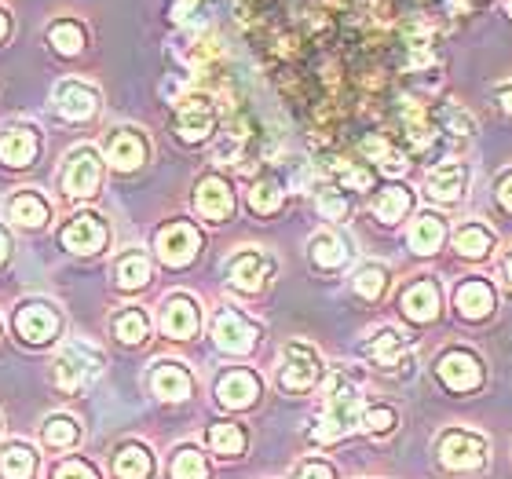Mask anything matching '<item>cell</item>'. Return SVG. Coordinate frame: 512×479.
I'll use <instances>...</instances> for the list:
<instances>
[{"label": "cell", "mask_w": 512, "mask_h": 479, "mask_svg": "<svg viewBox=\"0 0 512 479\" xmlns=\"http://www.w3.org/2000/svg\"><path fill=\"white\" fill-rule=\"evenodd\" d=\"M363 392L359 384L348 381L344 373H333L330 384H326V399H322V417L311 439L315 443H337L344 439L352 428H359V417H363Z\"/></svg>", "instance_id": "1"}, {"label": "cell", "mask_w": 512, "mask_h": 479, "mask_svg": "<svg viewBox=\"0 0 512 479\" xmlns=\"http://www.w3.org/2000/svg\"><path fill=\"white\" fill-rule=\"evenodd\" d=\"M436 461L447 472H480L491 461V443L472 428H447L436 439Z\"/></svg>", "instance_id": "2"}, {"label": "cell", "mask_w": 512, "mask_h": 479, "mask_svg": "<svg viewBox=\"0 0 512 479\" xmlns=\"http://www.w3.org/2000/svg\"><path fill=\"white\" fill-rule=\"evenodd\" d=\"M103 373V355L92 344H66L55 359V384L63 392H81Z\"/></svg>", "instance_id": "3"}, {"label": "cell", "mask_w": 512, "mask_h": 479, "mask_svg": "<svg viewBox=\"0 0 512 479\" xmlns=\"http://www.w3.org/2000/svg\"><path fill=\"white\" fill-rule=\"evenodd\" d=\"M322 377V362L315 355L311 344H286V352H282V366H278V388L289 395H304L311 392Z\"/></svg>", "instance_id": "4"}, {"label": "cell", "mask_w": 512, "mask_h": 479, "mask_svg": "<svg viewBox=\"0 0 512 479\" xmlns=\"http://www.w3.org/2000/svg\"><path fill=\"white\" fill-rule=\"evenodd\" d=\"M436 377L443 388H450V392H476L483 384V362L476 352H469V348H447V352H439L436 359Z\"/></svg>", "instance_id": "5"}, {"label": "cell", "mask_w": 512, "mask_h": 479, "mask_svg": "<svg viewBox=\"0 0 512 479\" xmlns=\"http://www.w3.org/2000/svg\"><path fill=\"white\" fill-rule=\"evenodd\" d=\"M154 249H158V260L169 267H187L198 256L202 249V235H198V227L187 224V220H172L158 231L154 238Z\"/></svg>", "instance_id": "6"}, {"label": "cell", "mask_w": 512, "mask_h": 479, "mask_svg": "<svg viewBox=\"0 0 512 479\" xmlns=\"http://www.w3.org/2000/svg\"><path fill=\"white\" fill-rule=\"evenodd\" d=\"M15 333H19L26 344H48L63 333V319L52 304L44 300H26L15 308Z\"/></svg>", "instance_id": "7"}, {"label": "cell", "mask_w": 512, "mask_h": 479, "mask_svg": "<svg viewBox=\"0 0 512 479\" xmlns=\"http://www.w3.org/2000/svg\"><path fill=\"white\" fill-rule=\"evenodd\" d=\"M256 337H260V330H256L253 322L242 315V311L235 308H220L213 319V341L220 352L227 355H249L256 348Z\"/></svg>", "instance_id": "8"}, {"label": "cell", "mask_w": 512, "mask_h": 479, "mask_svg": "<svg viewBox=\"0 0 512 479\" xmlns=\"http://www.w3.org/2000/svg\"><path fill=\"white\" fill-rule=\"evenodd\" d=\"M103 183V165H99V154L92 147H77L70 158H66L63 169V191L70 198H92Z\"/></svg>", "instance_id": "9"}, {"label": "cell", "mask_w": 512, "mask_h": 479, "mask_svg": "<svg viewBox=\"0 0 512 479\" xmlns=\"http://www.w3.org/2000/svg\"><path fill=\"white\" fill-rule=\"evenodd\" d=\"M194 209L202 220L209 224H227L231 216H235V191H231V183L224 176H202L198 187H194Z\"/></svg>", "instance_id": "10"}, {"label": "cell", "mask_w": 512, "mask_h": 479, "mask_svg": "<svg viewBox=\"0 0 512 479\" xmlns=\"http://www.w3.org/2000/svg\"><path fill=\"white\" fill-rule=\"evenodd\" d=\"M271 275H275V260L267 253H260V249H242V253L231 256V264H227L231 286L242 289V293H260Z\"/></svg>", "instance_id": "11"}, {"label": "cell", "mask_w": 512, "mask_h": 479, "mask_svg": "<svg viewBox=\"0 0 512 479\" xmlns=\"http://www.w3.org/2000/svg\"><path fill=\"white\" fill-rule=\"evenodd\" d=\"M158 326L165 337L172 341H191L198 326H202V315H198V304H194L187 293H176L161 304V315H158Z\"/></svg>", "instance_id": "12"}, {"label": "cell", "mask_w": 512, "mask_h": 479, "mask_svg": "<svg viewBox=\"0 0 512 479\" xmlns=\"http://www.w3.org/2000/svg\"><path fill=\"white\" fill-rule=\"evenodd\" d=\"M260 392H264V384L253 370H227L216 381V403L224 410H249L260 399Z\"/></svg>", "instance_id": "13"}, {"label": "cell", "mask_w": 512, "mask_h": 479, "mask_svg": "<svg viewBox=\"0 0 512 479\" xmlns=\"http://www.w3.org/2000/svg\"><path fill=\"white\" fill-rule=\"evenodd\" d=\"M216 128V110L205 96H187L176 107V136L183 143H202Z\"/></svg>", "instance_id": "14"}, {"label": "cell", "mask_w": 512, "mask_h": 479, "mask_svg": "<svg viewBox=\"0 0 512 479\" xmlns=\"http://www.w3.org/2000/svg\"><path fill=\"white\" fill-rule=\"evenodd\" d=\"M150 392L158 395V399H165V403L191 399V392H194L191 370H187L183 362H172V359L154 362V370H150Z\"/></svg>", "instance_id": "15"}, {"label": "cell", "mask_w": 512, "mask_h": 479, "mask_svg": "<svg viewBox=\"0 0 512 479\" xmlns=\"http://www.w3.org/2000/svg\"><path fill=\"white\" fill-rule=\"evenodd\" d=\"M110 231L103 224V216L96 213H77L70 224L63 227V245L70 253H81V256H92L99 253L103 245H107Z\"/></svg>", "instance_id": "16"}, {"label": "cell", "mask_w": 512, "mask_h": 479, "mask_svg": "<svg viewBox=\"0 0 512 479\" xmlns=\"http://www.w3.org/2000/svg\"><path fill=\"white\" fill-rule=\"evenodd\" d=\"M99 110V92L85 81H59L55 85V114L66 121H88Z\"/></svg>", "instance_id": "17"}, {"label": "cell", "mask_w": 512, "mask_h": 479, "mask_svg": "<svg viewBox=\"0 0 512 479\" xmlns=\"http://www.w3.org/2000/svg\"><path fill=\"white\" fill-rule=\"evenodd\" d=\"M494 304H498V297H494V286L487 278H465V282L454 289V311H458L465 322L491 319Z\"/></svg>", "instance_id": "18"}, {"label": "cell", "mask_w": 512, "mask_h": 479, "mask_svg": "<svg viewBox=\"0 0 512 479\" xmlns=\"http://www.w3.org/2000/svg\"><path fill=\"white\" fill-rule=\"evenodd\" d=\"M147 154H150L147 136L136 132V128H114V132L107 136V161L118 172L139 169V165L147 161Z\"/></svg>", "instance_id": "19"}, {"label": "cell", "mask_w": 512, "mask_h": 479, "mask_svg": "<svg viewBox=\"0 0 512 479\" xmlns=\"http://www.w3.org/2000/svg\"><path fill=\"white\" fill-rule=\"evenodd\" d=\"M465 183H469V165H465V161H443V165H436V169L428 172L425 194L432 202L454 205V202H461Z\"/></svg>", "instance_id": "20"}, {"label": "cell", "mask_w": 512, "mask_h": 479, "mask_svg": "<svg viewBox=\"0 0 512 479\" xmlns=\"http://www.w3.org/2000/svg\"><path fill=\"white\" fill-rule=\"evenodd\" d=\"M399 311H403L406 319L417 322V326H425L439 315V282L436 278H417L410 286L403 289V297H399Z\"/></svg>", "instance_id": "21"}, {"label": "cell", "mask_w": 512, "mask_h": 479, "mask_svg": "<svg viewBox=\"0 0 512 479\" xmlns=\"http://www.w3.org/2000/svg\"><path fill=\"white\" fill-rule=\"evenodd\" d=\"M366 355L381 370H399V366L410 362V348H406V337L399 330H377L366 341Z\"/></svg>", "instance_id": "22"}, {"label": "cell", "mask_w": 512, "mask_h": 479, "mask_svg": "<svg viewBox=\"0 0 512 479\" xmlns=\"http://www.w3.org/2000/svg\"><path fill=\"white\" fill-rule=\"evenodd\" d=\"M37 150H41V139L33 128H8L4 136H0V161L11 165V169H19V165H30L37 158Z\"/></svg>", "instance_id": "23"}, {"label": "cell", "mask_w": 512, "mask_h": 479, "mask_svg": "<svg viewBox=\"0 0 512 479\" xmlns=\"http://www.w3.org/2000/svg\"><path fill=\"white\" fill-rule=\"evenodd\" d=\"M8 220L22 231H37L48 224V202L37 191H19L8 198Z\"/></svg>", "instance_id": "24"}, {"label": "cell", "mask_w": 512, "mask_h": 479, "mask_svg": "<svg viewBox=\"0 0 512 479\" xmlns=\"http://www.w3.org/2000/svg\"><path fill=\"white\" fill-rule=\"evenodd\" d=\"M37 476V450L30 443H4L0 447V479H33Z\"/></svg>", "instance_id": "25"}, {"label": "cell", "mask_w": 512, "mask_h": 479, "mask_svg": "<svg viewBox=\"0 0 512 479\" xmlns=\"http://www.w3.org/2000/svg\"><path fill=\"white\" fill-rule=\"evenodd\" d=\"M443 238H447V220L436 213H421L410 224V249L417 256H432L443 245Z\"/></svg>", "instance_id": "26"}, {"label": "cell", "mask_w": 512, "mask_h": 479, "mask_svg": "<svg viewBox=\"0 0 512 479\" xmlns=\"http://www.w3.org/2000/svg\"><path fill=\"white\" fill-rule=\"evenodd\" d=\"M308 253H311V264L322 267V271H337V267L348 264V245H344L341 235H333V231H319V235L311 238Z\"/></svg>", "instance_id": "27"}, {"label": "cell", "mask_w": 512, "mask_h": 479, "mask_svg": "<svg viewBox=\"0 0 512 479\" xmlns=\"http://www.w3.org/2000/svg\"><path fill=\"white\" fill-rule=\"evenodd\" d=\"M150 472H154V458L143 443H125L114 454V476L118 479H150Z\"/></svg>", "instance_id": "28"}, {"label": "cell", "mask_w": 512, "mask_h": 479, "mask_svg": "<svg viewBox=\"0 0 512 479\" xmlns=\"http://www.w3.org/2000/svg\"><path fill=\"white\" fill-rule=\"evenodd\" d=\"M114 282L118 289L132 293V289H143L150 282V260L139 249H128V253L118 256V264H114Z\"/></svg>", "instance_id": "29"}, {"label": "cell", "mask_w": 512, "mask_h": 479, "mask_svg": "<svg viewBox=\"0 0 512 479\" xmlns=\"http://www.w3.org/2000/svg\"><path fill=\"white\" fill-rule=\"evenodd\" d=\"M494 249V235L491 227L483 224H461L454 231V253L465 256V260H483V256Z\"/></svg>", "instance_id": "30"}, {"label": "cell", "mask_w": 512, "mask_h": 479, "mask_svg": "<svg viewBox=\"0 0 512 479\" xmlns=\"http://www.w3.org/2000/svg\"><path fill=\"white\" fill-rule=\"evenodd\" d=\"M81 439V425L70 414H52L41 425V443L48 450H70Z\"/></svg>", "instance_id": "31"}, {"label": "cell", "mask_w": 512, "mask_h": 479, "mask_svg": "<svg viewBox=\"0 0 512 479\" xmlns=\"http://www.w3.org/2000/svg\"><path fill=\"white\" fill-rule=\"evenodd\" d=\"M246 428L231 425V421H220V425H209V450L220 454V458H242L246 454Z\"/></svg>", "instance_id": "32"}, {"label": "cell", "mask_w": 512, "mask_h": 479, "mask_svg": "<svg viewBox=\"0 0 512 479\" xmlns=\"http://www.w3.org/2000/svg\"><path fill=\"white\" fill-rule=\"evenodd\" d=\"M410 205H414L410 191H406V187H399V183H392V187H384V191L377 194L374 216L381 220V224H399V220L410 213Z\"/></svg>", "instance_id": "33"}, {"label": "cell", "mask_w": 512, "mask_h": 479, "mask_svg": "<svg viewBox=\"0 0 512 479\" xmlns=\"http://www.w3.org/2000/svg\"><path fill=\"white\" fill-rule=\"evenodd\" d=\"M172 479H209V461L198 447H180L169 461Z\"/></svg>", "instance_id": "34"}, {"label": "cell", "mask_w": 512, "mask_h": 479, "mask_svg": "<svg viewBox=\"0 0 512 479\" xmlns=\"http://www.w3.org/2000/svg\"><path fill=\"white\" fill-rule=\"evenodd\" d=\"M114 333H118L121 344H143L147 341V333H150L147 311H139V308L118 311V315H114Z\"/></svg>", "instance_id": "35"}, {"label": "cell", "mask_w": 512, "mask_h": 479, "mask_svg": "<svg viewBox=\"0 0 512 479\" xmlns=\"http://www.w3.org/2000/svg\"><path fill=\"white\" fill-rule=\"evenodd\" d=\"M352 286H355V293H359L363 300H381L384 289H388V267H381V264H363L359 271H355Z\"/></svg>", "instance_id": "36"}, {"label": "cell", "mask_w": 512, "mask_h": 479, "mask_svg": "<svg viewBox=\"0 0 512 479\" xmlns=\"http://www.w3.org/2000/svg\"><path fill=\"white\" fill-rule=\"evenodd\" d=\"M282 202H286V194H282V187H278L275 180H256L253 191H249V209H253L256 216L278 213Z\"/></svg>", "instance_id": "37"}, {"label": "cell", "mask_w": 512, "mask_h": 479, "mask_svg": "<svg viewBox=\"0 0 512 479\" xmlns=\"http://www.w3.org/2000/svg\"><path fill=\"white\" fill-rule=\"evenodd\" d=\"M48 41H52L55 52H63V55H77L81 48H85V30L77 26V22H55L52 30H48Z\"/></svg>", "instance_id": "38"}, {"label": "cell", "mask_w": 512, "mask_h": 479, "mask_svg": "<svg viewBox=\"0 0 512 479\" xmlns=\"http://www.w3.org/2000/svg\"><path fill=\"white\" fill-rule=\"evenodd\" d=\"M359 425H363L370 436H388V432H395V425H399V414H395L392 406H366L363 417H359Z\"/></svg>", "instance_id": "39"}, {"label": "cell", "mask_w": 512, "mask_h": 479, "mask_svg": "<svg viewBox=\"0 0 512 479\" xmlns=\"http://www.w3.org/2000/svg\"><path fill=\"white\" fill-rule=\"evenodd\" d=\"M52 479H99V472L85 458H66L52 469Z\"/></svg>", "instance_id": "40"}, {"label": "cell", "mask_w": 512, "mask_h": 479, "mask_svg": "<svg viewBox=\"0 0 512 479\" xmlns=\"http://www.w3.org/2000/svg\"><path fill=\"white\" fill-rule=\"evenodd\" d=\"M319 213L326 216V220H344L348 216V198L337 191H322L319 194Z\"/></svg>", "instance_id": "41"}, {"label": "cell", "mask_w": 512, "mask_h": 479, "mask_svg": "<svg viewBox=\"0 0 512 479\" xmlns=\"http://www.w3.org/2000/svg\"><path fill=\"white\" fill-rule=\"evenodd\" d=\"M293 479H337V472H333L330 461H322V458H308V461H300L297 472H293Z\"/></svg>", "instance_id": "42"}, {"label": "cell", "mask_w": 512, "mask_h": 479, "mask_svg": "<svg viewBox=\"0 0 512 479\" xmlns=\"http://www.w3.org/2000/svg\"><path fill=\"white\" fill-rule=\"evenodd\" d=\"M341 183L344 187H348V191H370V187H374V172L370 169H344L341 172Z\"/></svg>", "instance_id": "43"}, {"label": "cell", "mask_w": 512, "mask_h": 479, "mask_svg": "<svg viewBox=\"0 0 512 479\" xmlns=\"http://www.w3.org/2000/svg\"><path fill=\"white\" fill-rule=\"evenodd\" d=\"M494 202H498L502 213H512V169L502 172L498 183H494Z\"/></svg>", "instance_id": "44"}, {"label": "cell", "mask_w": 512, "mask_h": 479, "mask_svg": "<svg viewBox=\"0 0 512 479\" xmlns=\"http://www.w3.org/2000/svg\"><path fill=\"white\" fill-rule=\"evenodd\" d=\"M498 99H502V110H505V114H512V81H509V85L498 88Z\"/></svg>", "instance_id": "45"}, {"label": "cell", "mask_w": 512, "mask_h": 479, "mask_svg": "<svg viewBox=\"0 0 512 479\" xmlns=\"http://www.w3.org/2000/svg\"><path fill=\"white\" fill-rule=\"evenodd\" d=\"M8 260V235H4V227H0V264Z\"/></svg>", "instance_id": "46"}, {"label": "cell", "mask_w": 512, "mask_h": 479, "mask_svg": "<svg viewBox=\"0 0 512 479\" xmlns=\"http://www.w3.org/2000/svg\"><path fill=\"white\" fill-rule=\"evenodd\" d=\"M4 37H8V15L0 11V41H4Z\"/></svg>", "instance_id": "47"}, {"label": "cell", "mask_w": 512, "mask_h": 479, "mask_svg": "<svg viewBox=\"0 0 512 479\" xmlns=\"http://www.w3.org/2000/svg\"><path fill=\"white\" fill-rule=\"evenodd\" d=\"M502 271H505V278H509V282H512V253H509V256H505V264H502Z\"/></svg>", "instance_id": "48"}, {"label": "cell", "mask_w": 512, "mask_h": 479, "mask_svg": "<svg viewBox=\"0 0 512 479\" xmlns=\"http://www.w3.org/2000/svg\"><path fill=\"white\" fill-rule=\"evenodd\" d=\"M505 11H509V19H512V0H505Z\"/></svg>", "instance_id": "49"}]
</instances>
